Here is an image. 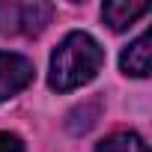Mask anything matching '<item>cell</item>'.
Here are the masks:
<instances>
[{
  "instance_id": "cell-3",
  "label": "cell",
  "mask_w": 152,
  "mask_h": 152,
  "mask_svg": "<svg viewBox=\"0 0 152 152\" xmlns=\"http://www.w3.org/2000/svg\"><path fill=\"white\" fill-rule=\"evenodd\" d=\"M30 81H33V63L21 54L0 51V102L27 90Z\"/></svg>"
},
{
  "instance_id": "cell-4",
  "label": "cell",
  "mask_w": 152,
  "mask_h": 152,
  "mask_svg": "<svg viewBox=\"0 0 152 152\" xmlns=\"http://www.w3.org/2000/svg\"><path fill=\"white\" fill-rule=\"evenodd\" d=\"M149 33H140L119 57V69L131 78H146L149 75Z\"/></svg>"
},
{
  "instance_id": "cell-2",
  "label": "cell",
  "mask_w": 152,
  "mask_h": 152,
  "mask_svg": "<svg viewBox=\"0 0 152 152\" xmlns=\"http://www.w3.org/2000/svg\"><path fill=\"white\" fill-rule=\"evenodd\" d=\"M54 6L51 3H0V33L3 36H33L39 30H45V24L51 21Z\"/></svg>"
},
{
  "instance_id": "cell-6",
  "label": "cell",
  "mask_w": 152,
  "mask_h": 152,
  "mask_svg": "<svg viewBox=\"0 0 152 152\" xmlns=\"http://www.w3.org/2000/svg\"><path fill=\"white\" fill-rule=\"evenodd\" d=\"M96 152H149V146H146L143 137L134 134V131H116V134L104 137V140L96 146Z\"/></svg>"
},
{
  "instance_id": "cell-5",
  "label": "cell",
  "mask_w": 152,
  "mask_h": 152,
  "mask_svg": "<svg viewBox=\"0 0 152 152\" xmlns=\"http://www.w3.org/2000/svg\"><path fill=\"white\" fill-rule=\"evenodd\" d=\"M149 12V6L146 3H122V0H110V3H104L102 6V18H104V24L110 27V30H125V27H131L140 15H146Z\"/></svg>"
},
{
  "instance_id": "cell-7",
  "label": "cell",
  "mask_w": 152,
  "mask_h": 152,
  "mask_svg": "<svg viewBox=\"0 0 152 152\" xmlns=\"http://www.w3.org/2000/svg\"><path fill=\"white\" fill-rule=\"evenodd\" d=\"M0 152H24V140L15 131H0Z\"/></svg>"
},
{
  "instance_id": "cell-1",
  "label": "cell",
  "mask_w": 152,
  "mask_h": 152,
  "mask_svg": "<svg viewBox=\"0 0 152 152\" xmlns=\"http://www.w3.org/2000/svg\"><path fill=\"white\" fill-rule=\"evenodd\" d=\"M104 66V51L102 45L84 33L75 30L69 33L51 54V66H48V84L57 93H72L84 84H90L99 69Z\"/></svg>"
}]
</instances>
